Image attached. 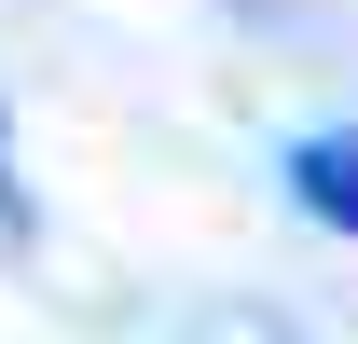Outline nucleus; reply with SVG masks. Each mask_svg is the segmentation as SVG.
<instances>
[{
    "instance_id": "1",
    "label": "nucleus",
    "mask_w": 358,
    "mask_h": 344,
    "mask_svg": "<svg viewBox=\"0 0 358 344\" xmlns=\"http://www.w3.org/2000/svg\"><path fill=\"white\" fill-rule=\"evenodd\" d=\"M289 207L317 234H358V124H303L289 138Z\"/></svg>"
},
{
    "instance_id": "2",
    "label": "nucleus",
    "mask_w": 358,
    "mask_h": 344,
    "mask_svg": "<svg viewBox=\"0 0 358 344\" xmlns=\"http://www.w3.org/2000/svg\"><path fill=\"white\" fill-rule=\"evenodd\" d=\"M0 193H14V179H0Z\"/></svg>"
}]
</instances>
